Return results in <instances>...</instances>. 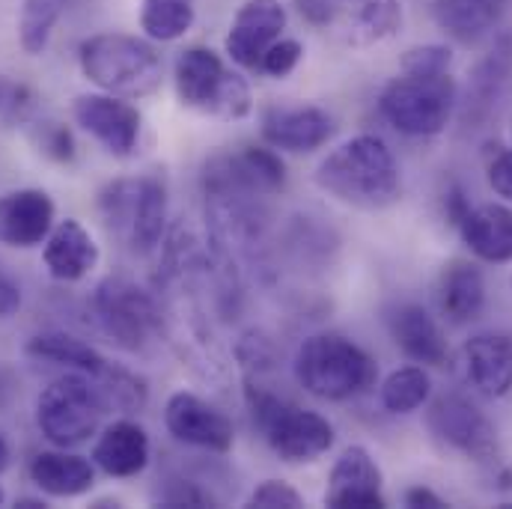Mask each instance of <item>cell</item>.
Returning a JSON list of instances; mask_svg holds the SVG:
<instances>
[{"instance_id": "cell-7", "label": "cell", "mask_w": 512, "mask_h": 509, "mask_svg": "<svg viewBox=\"0 0 512 509\" xmlns=\"http://www.w3.org/2000/svg\"><path fill=\"white\" fill-rule=\"evenodd\" d=\"M459 102V87L453 75H399L379 96V111L405 137H435L450 126Z\"/></svg>"}, {"instance_id": "cell-12", "label": "cell", "mask_w": 512, "mask_h": 509, "mask_svg": "<svg viewBox=\"0 0 512 509\" xmlns=\"http://www.w3.org/2000/svg\"><path fill=\"white\" fill-rule=\"evenodd\" d=\"M382 468L367 447H346L328 474L325 507L334 509H382L387 498L382 492Z\"/></svg>"}, {"instance_id": "cell-19", "label": "cell", "mask_w": 512, "mask_h": 509, "mask_svg": "<svg viewBox=\"0 0 512 509\" xmlns=\"http://www.w3.org/2000/svg\"><path fill=\"white\" fill-rule=\"evenodd\" d=\"M465 376L483 396L501 399L512 390V340L507 334H477L462 349Z\"/></svg>"}, {"instance_id": "cell-22", "label": "cell", "mask_w": 512, "mask_h": 509, "mask_svg": "<svg viewBox=\"0 0 512 509\" xmlns=\"http://www.w3.org/2000/svg\"><path fill=\"white\" fill-rule=\"evenodd\" d=\"M462 242L483 262H512V209L501 203H486L468 209L459 221Z\"/></svg>"}, {"instance_id": "cell-46", "label": "cell", "mask_w": 512, "mask_h": 509, "mask_svg": "<svg viewBox=\"0 0 512 509\" xmlns=\"http://www.w3.org/2000/svg\"><path fill=\"white\" fill-rule=\"evenodd\" d=\"M9 459H12V450H9V444H6V438L0 435V474L9 468Z\"/></svg>"}, {"instance_id": "cell-35", "label": "cell", "mask_w": 512, "mask_h": 509, "mask_svg": "<svg viewBox=\"0 0 512 509\" xmlns=\"http://www.w3.org/2000/svg\"><path fill=\"white\" fill-rule=\"evenodd\" d=\"M233 355H236L239 367H242L251 379H259L262 373L274 370V361H277V349H274L271 337L262 334V331H256V328L245 331V334L236 340Z\"/></svg>"}, {"instance_id": "cell-30", "label": "cell", "mask_w": 512, "mask_h": 509, "mask_svg": "<svg viewBox=\"0 0 512 509\" xmlns=\"http://www.w3.org/2000/svg\"><path fill=\"white\" fill-rule=\"evenodd\" d=\"M432 379L423 367H399L382 382V405L390 414H411L429 402Z\"/></svg>"}, {"instance_id": "cell-21", "label": "cell", "mask_w": 512, "mask_h": 509, "mask_svg": "<svg viewBox=\"0 0 512 509\" xmlns=\"http://www.w3.org/2000/svg\"><path fill=\"white\" fill-rule=\"evenodd\" d=\"M27 474L33 486L48 498H81L96 483V465L78 453H66L63 447L36 453Z\"/></svg>"}, {"instance_id": "cell-40", "label": "cell", "mask_w": 512, "mask_h": 509, "mask_svg": "<svg viewBox=\"0 0 512 509\" xmlns=\"http://www.w3.org/2000/svg\"><path fill=\"white\" fill-rule=\"evenodd\" d=\"M248 507L259 509H298L304 507V498L283 480H265L259 483L251 498H248Z\"/></svg>"}, {"instance_id": "cell-2", "label": "cell", "mask_w": 512, "mask_h": 509, "mask_svg": "<svg viewBox=\"0 0 512 509\" xmlns=\"http://www.w3.org/2000/svg\"><path fill=\"white\" fill-rule=\"evenodd\" d=\"M245 405L262 441L286 465H310L334 447L328 417L271 393L251 376L245 379Z\"/></svg>"}, {"instance_id": "cell-3", "label": "cell", "mask_w": 512, "mask_h": 509, "mask_svg": "<svg viewBox=\"0 0 512 509\" xmlns=\"http://www.w3.org/2000/svg\"><path fill=\"white\" fill-rule=\"evenodd\" d=\"M298 384L328 402H346L367 393L379 379L376 358L355 340L331 331H319L301 340L295 352Z\"/></svg>"}, {"instance_id": "cell-24", "label": "cell", "mask_w": 512, "mask_h": 509, "mask_svg": "<svg viewBox=\"0 0 512 509\" xmlns=\"http://www.w3.org/2000/svg\"><path fill=\"white\" fill-rule=\"evenodd\" d=\"M510 0H435V24L462 45H477L504 18Z\"/></svg>"}, {"instance_id": "cell-25", "label": "cell", "mask_w": 512, "mask_h": 509, "mask_svg": "<svg viewBox=\"0 0 512 509\" xmlns=\"http://www.w3.org/2000/svg\"><path fill=\"white\" fill-rule=\"evenodd\" d=\"M512 84V36H501V42L477 63L468 84V117H486L501 105L504 93Z\"/></svg>"}, {"instance_id": "cell-39", "label": "cell", "mask_w": 512, "mask_h": 509, "mask_svg": "<svg viewBox=\"0 0 512 509\" xmlns=\"http://www.w3.org/2000/svg\"><path fill=\"white\" fill-rule=\"evenodd\" d=\"M33 108V93L24 84H15L0 75V120L6 123H27Z\"/></svg>"}, {"instance_id": "cell-18", "label": "cell", "mask_w": 512, "mask_h": 509, "mask_svg": "<svg viewBox=\"0 0 512 509\" xmlns=\"http://www.w3.org/2000/svg\"><path fill=\"white\" fill-rule=\"evenodd\" d=\"M149 453L152 447L146 429L134 420H117L102 429L93 447V465L114 480H128L146 471Z\"/></svg>"}, {"instance_id": "cell-4", "label": "cell", "mask_w": 512, "mask_h": 509, "mask_svg": "<svg viewBox=\"0 0 512 509\" xmlns=\"http://www.w3.org/2000/svg\"><path fill=\"white\" fill-rule=\"evenodd\" d=\"M84 78L102 93L120 99H146L161 87L164 63L152 42L128 33H96L78 45Z\"/></svg>"}, {"instance_id": "cell-27", "label": "cell", "mask_w": 512, "mask_h": 509, "mask_svg": "<svg viewBox=\"0 0 512 509\" xmlns=\"http://www.w3.org/2000/svg\"><path fill=\"white\" fill-rule=\"evenodd\" d=\"M402 27L399 0H358L346 18V42L355 48H370L396 36Z\"/></svg>"}, {"instance_id": "cell-47", "label": "cell", "mask_w": 512, "mask_h": 509, "mask_svg": "<svg viewBox=\"0 0 512 509\" xmlns=\"http://www.w3.org/2000/svg\"><path fill=\"white\" fill-rule=\"evenodd\" d=\"M15 507L18 509H45L48 504H45V501H36V498H18V501H15Z\"/></svg>"}, {"instance_id": "cell-41", "label": "cell", "mask_w": 512, "mask_h": 509, "mask_svg": "<svg viewBox=\"0 0 512 509\" xmlns=\"http://www.w3.org/2000/svg\"><path fill=\"white\" fill-rule=\"evenodd\" d=\"M495 149L498 152L489 158L486 176H489L492 191L512 203V149H504V146H495Z\"/></svg>"}, {"instance_id": "cell-13", "label": "cell", "mask_w": 512, "mask_h": 509, "mask_svg": "<svg viewBox=\"0 0 512 509\" xmlns=\"http://www.w3.org/2000/svg\"><path fill=\"white\" fill-rule=\"evenodd\" d=\"M286 6L280 0H245L227 33V57L242 69H259L262 54L283 36Z\"/></svg>"}, {"instance_id": "cell-14", "label": "cell", "mask_w": 512, "mask_h": 509, "mask_svg": "<svg viewBox=\"0 0 512 509\" xmlns=\"http://www.w3.org/2000/svg\"><path fill=\"white\" fill-rule=\"evenodd\" d=\"M57 224V206L42 188H18L0 194V245L36 248L45 245Z\"/></svg>"}, {"instance_id": "cell-34", "label": "cell", "mask_w": 512, "mask_h": 509, "mask_svg": "<svg viewBox=\"0 0 512 509\" xmlns=\"http://www.w3.org/2000/svg\"><path fill=\"white\" fill-rule=\"evenodd\" d=\"M134 194H137V179H117L99 191V212H102L105 224L120 236H128Z\"/></svg>"}, {"instance_id": "cell-16", "label": "cell", "mask_w": 512, "mask_h": 509, "mask_svg": "<svg viewBox=\"0 0 512 509\" xmlns=\"http://www.w3.org/2000/svg\"><path fill=\"white\" fill-rule=\"evenodd\" d=\"M387 328H390L393 343L414 364L447 367L450 349H447L444 331H441V325L435 322V316L426 307H420V304H399V307H393L390 316H387Z\"/></svg>"}, {"instance_id": "cell-44", "label": "cell", "mask_w": 512, "mask_h": 509, "mask_svg": "<svg viewBox=\"0 0 512 509\" xmlns=\"http://www.w3.org/2000/svg\"><path fill=\"white\" fill-rule=\"evenodd\" d=\"M405 507H411V509H444V507H450L444 498H438L432 489H426V486H414V489H408L405 492Z\"/></svg>"}, {"instance_id": "cell-36", "label": "cell", "mask_w": 512, "mask_h": 509, "mask_svg": "<svg viewBox=\"0 0 512 509\" xmlns=\"http://www.w3.org/2000/svg\"><path fill=\"white\" fill-rule=\"evenodd\" d=\"M453 63V51L447 45H417L402 54V72L405 75H447Z\"/></svg>"}, {"instance_id": "cell-17", "label": "cell", "mask_w": 512, "mask_h": 509, "mask_svg": "<svg viewBox=\"0 0 512 509\" xmlns=\"http://www.w3.org/2000/svg\"><path fill=\"white\" fill-rule=\"evenodd\" d=\"M99 256L102 254H99L96 239L75 218L57 221L51 236L45 239V248H42V259H45L48 274L54 280H60V283L84 280L99 265Z\"/></svg>"}, {"instance_id": "cell-37", "label": "cell", "mask_w": 512, "mask_h": 509, "mask_svg": "<svg viewBox=\"0 0 512 509\" xmlns=\"http://www.w3.org/2000/svg\"><path fill=\"white\" fill-rule=\"evenodd\" d=\"M301 57H304V45H301L298 39H283V36H280V39L262 54L259 72L268 75V78H286V75H292V72L298 69Z\"/></svg>"}, {"instance_id": "cell-10", "label": "cell", "mask_w": 512, "mask_h": 509, "mask_svg": "<svg viewBox=\"0 0 512 509\" xmlns=\"http://www.w3.org/2000/svg\"><path fill=\"white\" fill-rule=\"evenodd\" d=\"M164 426L179 444L209 450V453H227L233 450V441H236V429L230 417L191 390H179L167 399Z\"/></svg>"}, {"instance_id": "cell-38", "label": "cell", "mask_w": 512, "mask_h": 509, "mask_svg": "<svg viewBox=\"0 0 512 509\" xmlns=\"http://www.w3.org/2000/svg\"><path fill=\"white\" fill-rule=\"evenodd\" d=\"M158 507H215V498L191 480H167L155 492Z\"/></svg>"}, {"instance_id": "cell-6", "label": "cell", "mask_w": 512, "mask_h": 509, "mask_svg": "<svg viewBox=\"0 0 512 509\" xmlns=\"http://www.w3.org/2000/svg\"><path fill=\"white\" fill-rule=\"evenodd\" d=\"M90 313L108 343L131 355L149 352L164 334L158 298L128 277H105L90 295Z\"/></svg>"}, {"instance_id": "cell-42", "label": "cell", "mask_w": 512, "mask_h": 509, "mask_svg": "<svg viewBox=\"0 0 512 509\" xmlns=\"http://www.w3.org/2000/svg\"><path fill=\"white\" fill-rule=\"evenodd\" d=\"M21 301V286L6 271H0V322L12 319L21 310Z\"/></svg>"}, {"instance_id": "cell-48", "label": "cell", "mask_w": 512, "mask_h": 509, "mask_svg": "<svg viewBox=\"0 0 512 509\" xmlns=\"http://www.w3.org/2000/svg\"><path fill=\"white\" fill-rule=\"evenodd\" d=\"M3 501H6V495H3V489H0V507H3Z\"/></svg>"}, {"instance_id": "cell-9", "label": "cell", "mask_w": 512, "mask_h": 509, "mask_svg": "<svg viewBox=\"0 0 512 509\" xmlns=\"http://www.w3.org/2000/svg\"><path fill=\"white\" fill-rule=\"evenodd\" d=\"M426 423L432 429V435L462 453L471 462L489 465L498 459V432L495 423L465 396L459 393H444L429 405Z\"/></svg>"}, {"instance_id": "cell-26", "label": "cell", "mask_w": 512, "mask_h": 509, "mask_svg": "<svg viewBox=\"0 0 512 509\" xmlns=\"http://www.w3.org/2000/svg\"><path fill=\"white\" fill-rule=\"evenodd\" d=\"M24 352L36 361H48V364L66 367L72 373H84L90 379H96L111 364L99 349H93L90 343H84L66 331H42L27 340Z\"/></svg>"}, {"instance_id": "cell-23", "label": "cell", "mask_w": 512, "mask_h": 509, "mask_svg": "<svg viewBox=\"0 0 512 509\" xmlns=\"http://www.w3.org/2000/svg\"><path fill=\"white\" fill-rule=\"evenodd\" d=\"M438 304H441V313L453 325L474 322L483 313V307H486L483 271L474 262H468V259L447 262L441 277H438Z\"/></svg>"}, {"instance_id": "cell-32", "label": "cell", "mask_w": 512, "mask_h": 509, "mask_svg": "<svg viewBox=\"0 0 512 509\" xmlns=\"http://www.w3.org/2000/svg\"><path fill=\"white\" fill-rule=\"evenodd\" d=\"M239 170L259 194H277L286 185V167L271 146H245L236 152Z\"/></svg>"}, {"instance_id": "cell-45", "label": "cell", "mask_w": 512, "mask_h": 509, "mask_svg": "<svg viewBox=\"0 0 512 509\" xmlns=\"http://www.w3.org/2000/svg\"><path fill=\"white\" fill-rule=\"evenodd\" d=\"M444 209H447V218H450V224H456L459 227V221L468 215V200H465V191L459 188V185H453V188H447V194H444Z\"/></svg>"}, {"instance_id": "cell-8", "label": "cell", "mask_w": 512, "mask_h": 509, "mask_svg": "<svg viewBox=\"0 0 512 509\" xmlns=\"http://www.w3.org/2000/svg\"><path fill=\"white\" fill-rule=\"evenodd\" d=\"M108 405L96 382L84 373H66L48 384L36 399V426L54 447H78L99 432Z\"/></svg>"}, {"instance_id": "cell-11", "label": "cell", "mask_w": 512, "mask_h": 509, "mask_svg": "<svg viewBox=\"0 0 512 509\" xmlns=\"http://www.w3.org/2000/svg\"><path fill=\"white\" fill-rule=\"evenodd\" d=\"M72 117L90 137H96L114 158H131L140 143V111L120 96L87 93L72 102Z\"/></svg>"}, {"instance_id": "cell-1", "label": "cell", "mask_w": 512, "mask_h": 509, "mask_svg": "<svg viewBox=\"0 0 512 509\" xmlns=\"http://www.w3.org/2000/svg\"><path fill=\"white\" fill-rule=\"evenodd\" d=\"M316 185L334 200L364 212L387 209L402 197L399 164L376 134H358L337 146L316 167Z\"/></svg>"}, {"instance_id": "cell-28", "label": "cell", "mask_w": 512, "mask_h": 509, "mask_svg": "<svg viewBox=\"0 0 512 509\" xmlns=\"http://www.w3.org/2000/svg\"><path fill=\"white\" fill-rule=\"evenodd\" d=\"M75 3H81V0H24L21 15H18V42H21L24 54L39 57L48 48L60 18Z\"/></svg>"}, {"instance_id": "cell-31", "label": "cell", "mask_w": 512, "mask_h": 509, "mask_svg": "<svg viewBox=\"0 0 512 509\" xmlns=\"http://www.w3.org/2000/svg\"><path fill=\"white\" fill-rule=\"evenodd\" d=\"M96 387L108 405V411H123V414H134V411H143L146 408V399H149V387L146 382L131 373L126 367H117V364H108L96 379Z\"/></svg>"}, {"instance_id": "cell-20", "label": "cell", "mask_w": 512, "mask_h": 509, "mask_svg": "<svg viewBox=\"0 0 512 509\" xmlns=\"http://www.w3.org/2000/svg\"><path fill=\"white\" fill-rule=\"evenodd\" d=\"M167 212H170V197H167V179L161 170L143 173L137 179V194H134V209H131V224H128V245L137 254H152L164 242L167 230Z\"/></svg>"}, {"instance_id": "cell-5", "label": "cell", "mask_w": 512, "mask_h": 509, "mask_svg": "<svg viewBox=\"0 0 512 509\" xmlns=\"http://www.w3.org/2000/svg\"><path fill=\"white\" fill-rule=\"evenodd\" d=\"M173 81L176 96L185 108L209 114L215 120H245L254 108L248 81L239 72L227 69L221 54H215L212 48H185L176 57Z\"/></svg>"}, {"instance_id": "cell-43", "label": "cell", "mask_w": 512, "mask_h": 509, "mask_svg": "<svg viewBox=\"0 0 512 509\" xmlns=\"http://www.w3.org/2000/svg\"><path fill=\"white\" fill-rule=\"evenodd\" d=\"M295 6H298V12H301L310 24H316V27H325V24L334 18L331 0H295Z\"/></svg>"}, {"instance_id": "cell-15", "label": "cell", "mask_w": 512, "mask_h": 509, "mask_svg": "<svg viewBox=\"0 0 512 509\" xmlns=\"http://www.w3.org/2000/svg\"><path fill=\"white\" fill-rule=\"evenodd\" d=\"M262 140L280 152H316L334 137V117L316 105L301 108H268L262 114Z\"/></svg>"}, {"instance_id": "cell-29", "label": "cell", "mask_w": 512, "mask_h": 509, "mask_svg": "<svg viewBox=\"0 0 512 509\" xmlns=\"http://www.w3.org/2000/svg\"><path fill=\"white\" fill-rule=\"evenodd\" d=\"M197 18L194 0H143L140 3V30L152 42L182 39Z\"/></svg>"}, {"instance_id": "cell-33", "label": "cell", "mask_w": 512, "mask_h": 509, "mask_svg": "<svg viewBox=\"0 0 512 509\" xmlns=\"http://www.w3.org/2000/svg\"><path fill=\"white\" fill-rule=\"evenodd\" d=\"M27 137L36 146L39 155H45L54 164H72L78 155L75 134L72 128L57 123V120H27Z\"/></svg>"}]
</instances>
